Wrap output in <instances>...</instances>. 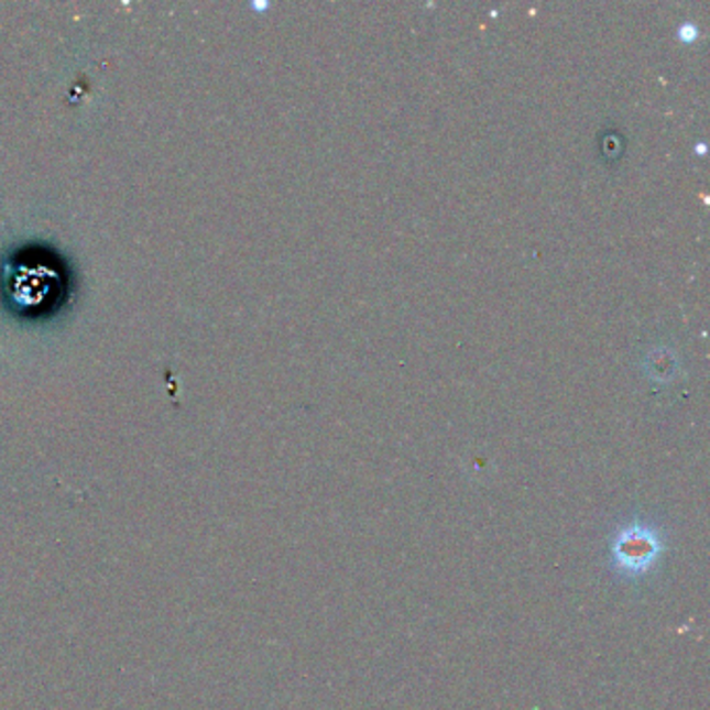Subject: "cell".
I'll use <instances>...</instances> for the list:
<instances>
[{"instance_id": "1", "label": "cell", "mask_w": 710, "mask_h": 710, "mask_svg": "<svg viewBox=\"0 0 710 710\" xmlns=\"http://www.w3.org/2000/svg\"><path fill=\"white\" fill-rule=\"evenodd\" d=\"M663 555V532L644 521L623 525L611 542V560L616 574L644 577Z\"/></svg>"}]
</instances>
